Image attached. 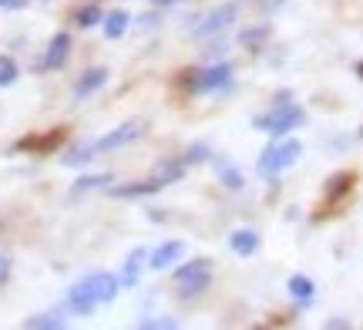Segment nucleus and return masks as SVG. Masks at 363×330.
<instances>
[{
  "mask_svg": "<svg viewBox=\"0 0 363 330\" xmlns=\"http://www.w3.org/2000/svg\"><path fill=\"white\" fill-rule=\"evenodd\" d=\"M67 320L61 317V314H34V317L24 320L27 330H61Z\"/></svg>",
  "mask_w": 363,
  "mask_h": 330,
  "instance_id": "obj_17",
  "label": "nucleus"
},
{
  "mask_svg": "<svg viewBox=\"0 0 363 330\" xmlns=\"http://www.w3.org/2000/svg\"><path fill=\"white\" fill-rule=\"evenodd\" d=\"M145 260H148V253H145V250H131V253H128V260H125V270H121V283H125V287H135V283H138Z\"/></svg>",
  "mask_w": 363,
  "mask_h": 330,
  "instance_id": "obj_14",
  "label": "nucleus"
},
{
  "mask_svg": "<svg viewBox=\"0 0 363 330\" xmlns=\"http://www.w3.org/2000/svg\"><path fill=\"white\" fill-rule=\"evenodd\" d=\"M286 290H289V297H293V300H296L299 307H310V304H313V297H316V283H313L310 277L296 273V277H289Z\"/></svg>",
  "mask_w": 363,
  "mask_h": 330,
  "instance_id": "obj_11",
  "label": "nucleus"
},
{
  "mask_svg": "<svg viewBox=\"0 0 363 330\" xmlns=\"http://www.w3.org/2000/svg\"><path fill=\"white\" fill-rule=\"evenodd\" d=\"M357 75H360V78H363V61H360V65H357Z\"/></svg>",
  "mask_w": 363,
  "mask_h": 330,
  "instance_id": "obj_32",
  "label": "nucleus"
},
{
  "mask_svg": "<svg viewBox=\"0 0 363 330\" xmlns=\"http://www.w3.org/2000/svg\"><path fill=\"white\" fill-rule=\"evenodd\" d=\"M7 280H11V256H4V253H0V287H4Z\"/></svg>",
  "mask_w": 363,
  "mask_h": 330,
  "instance_id": "obj_27",
  "label": "nucleus"
},
{
  "mask_svg": "<svg viewBox=\"0 0 363 330\" xmlns=\"http://www.w3.org/2000/svg\"><path fill=\"white\" fill-rule=\"evenodd\" d=\"M182 253H185V243L182 239H169V243H162L155 250L148 253V266L152 270H169L172 263H179Z\"/></svg>",
  "mask_w": 363,
  "mask_h": 330,
  "instance_id": "obj_9",
  "label": "nucleus"
},
{
  "mask_svg": "<svg viewBox=\"0 0 363 330\" xmlns=\"http://www.w3.org/2000/svg\"><path fill=\"white\" fill-rule=\"evenodd\" d=\"M94 155H98V152H94V142H88V145H78V148H71V152H67L65 159V165H84V162L88 159H94Z\"/></svg>",
  "mask_w": 363,
  "mask_h": 330,
  "instance_id": "obj_21",
  "label": "nucleus"
},
{
  "mask_svg": "<svg viewBox=\"0 0 363 330\" xmlns=\"http://www.w3.org/2000/svg\"><path fill=\"white\" fill-rule=\"evenodd\" d=\"M353 172H340V175H333L330 179V185H326V199H337V196H343V192H350L353 189Z\"/></svg>",
  "mask_w": 363,
  "mask_h": 330,
  "instance_id": "obj_20",
  "label": "nucleus"
},
{
  "mask_svg": "<svg viewBox=\"0 0 363 330\" xmlns=\"http://www.w3.org/2000/svg\"><path fill=\"white\" fill-rule=\"evenodd\" d=\"M182 175H185V162H182V159H165V162H158L155 179H158V182H162V185L179 182Z\"/></svg>",
  "mask_w": 363,
  "mask_h": 330,
  "instance_id": "obj_15",
  "label": "nucleus"
},
{
  "mask_svg": "<svg viewBox=\"0 0 363 330\" xmlns=\"http://www.w3.org/2000/svg\"><path fill=\"white\" fill-rule=\"evenodd\" d=\"M202 159H208V148H206V145H192V148H189V155H182V162H185V165H192V162H202Z\"/></svg>",
  "mask_w": 363,
  "mask_h": 330,
  "instance_id": "obj_26",
  "label": "nucleus"
},
{
  "mask_svg": "<svg viewBox=\"0 0 363 330\" xmlns=\"http://www.w3.org/2000/svg\"><path fill=\"white\" fill-rule=\"evenodd\" d=\"M235 13H239V4H219V7H212V11L195 24V38H212V34L225 31V27L235 21Z\"/></svg>",
  "mask_w": 363,
  "mask_h": 330,
  "instance_id": "obj_6",
  "label": "nucleus"
},
{
  "mask_svg": "<svg viewBox=\"0 0 363 330\" xmlns=\"http://www.w3.org/2000/svg\"><path fill=\"white\" fill-rule=\"evenodd\" d=\"M299 155H303V145H299L296 138H283V142H276V145H269L262 152L256 169H259V175H279L289 165H296Z\"/></svg>",
  "mask_w": 363,
  "mask_h": 330,
  "instance_id": "obj_3",
  "label": "nucleus"
},
{
  "mask_svg": "<svg viewBox=\"0 0 363 330\" xmlns=\"http://www.w3.org/2000/svg\"><path fill=\"white\" fill-rule=\"evenodd\" d=\"M104 81H108V71H104V67H91V71H84V75L78 78L74 94H78V98H88L91 92H98V88H101Z\"/></svg>",
  "mask_w": 363,
  "mask_h": 330,
  "instance_id": "obj_13",
  "label": "nucleus"
},
{
  "mask_svg": "<svg viewBox=\"0 0 363 330\" xmlns=\"http://www.w3.org/2000/svg\"><path fill=\"white\" fill-rule=\"evenodd\" d=\"M233 81V67L229 65H212V67H192L182 75V88L189 94H212L222 92Z\"/></svg>",
  "mask_w": 363,
  "mask_h": 330,
  "instance_id": "obj_2",
  "label": "nucleus"
},
{
  "mask_svg": "<svg viewBox=\"0 0 363 330\" xmlns=\"http://www.w3.org/2000/svg\"><path fill=\"white\" fill-rule=\"evenodd\" d=\"M101 17H104L101 4H98V0H91V4H84V7L74 11V24L78 27H94V24H101Z\"/></svg>",
  "mask_w": 363,
  "mask_h": 330,
  "instance_id": "obj_16",
  "label": "nucleus"
},
{
  "mask_svg": "<svg viewBox=\"0 0 363 330\" xmlns=\"http://www.w3.org/2000/svg\"><path fill=\"white\" fill-rule=\"evenodd\" d=\"M84 287L91 290V297L98 300V307L101 304H111L118 297V290H121V280L111 277V273H91V277H84Z\"/></svg>",
  "mask_w": 363,
  "mask_h": 330,
  "instance_id": "obj_7",
  "label": "nucleus"
},
{
  "mask_svg": "<svg viewBox=\"0 0 363 330\" xmlns=\"http://www.w3.org/2000/svg\"><path fill=\"white\" fill-rule=\"evenodd\" d=\"M111 182V175H88V179H81L78 185H74V192H84V189H101V185Z\"/></svg>",
  "mask_w": 363,
  "mask_h": 330,
  "instance_id": "obj_25",
  "label": "nucleus"
},
{
  "mask_svg": "<svg viewBox=\"0 0 363 330\" xmlns=\"http://www.w3.org/2000/svg\"><path fill=\"white\" fill-rule=\"evenodd\" d=\"M283 4H286V0H259V11L262 13H272L276 7H283Z\"/></svg>",
  "mask_w": 363,
  "mask_h": 330,
  "instance_id": "obj_29",
  "label": "nucleus"
},
{
  "mask_svg": "<svg viewBox=\"0 0 363 330\" xmlns=\"http://www.w3.org/2000/svg\"><path fill=\"white\" fill-rule=\"evenodd\" d=\"M27 7V0H0V11H21Z\"/></svg>",
  "mask_w": 363,
  "mask_h": 330,
  "instance_id": "obj_28",
  "label": "nucleus"
},
{
  "mask_svg": "<svg viewBox=\"0 0 363 330\" xmlns=\"http://www.w3.org/2000/svg\"><path fill=\"white\" fill-rule=\"evenodd\" d=\"M326 327H330V330H347V327H350V320H330V324H326Z\"/></svg>",
  "mask_w": 363,
  "mask_h": 330,
  "instance_id": "obj_30",
  "label": "nucleus"
},
{
  "mask_svg": "<svg viewBox=\"0 0 363 330\" xmlns=\"http://www.w3.org/2000/svg\"><path fill=\"white\" fill-rule=\"evenodd\" d=\"M229 250L235 256H252V253L259 250V233H252V229H235L233 236H229Z\"/></svg>",
  "mask_w": 363,
  "mask_h": 330,
  "instance_id": "obj_12",
  "label": "nucleus"
},
{
  "mask_svg": "<svg viewBox=\"0 0 363 330\" xmlns=\"http://www.w3.org/2000/svg\"><path fill=\"white\" fill-rule=\"evenodd\" d=\"M128 13L125 11H115V13H108V17H104V34H108V38L115 40V38H121V34H125V31H128Z\"/></svg>",
  "mask_w": 363,
  "mask_h": 330,
  "instance_id": "obj_18",
  "label": "nucleus"
},
{
  "mask_svg": "<svg viewBox=\"0 0 363 330\" xmlns=\"http://www.w3.org/2000/svg\"><path fill=\"white\" fill-rule=\"evenodd\" d=\"M219 175H222V185H225V189H242V172H239V169H229V165H222Z\"/></svg>",
  "mask_w": 363,
  "mask_h": 330,
  "instance_id": "obj_24",
  "label": "nucleus"
},
{
  "mask_svg": "<svg viewBox=\"0 0 363 330\" xmlns=\"http://www.w3.org/2000/svg\"><path fill=\"white\" fill-rule=\"evenodd\" d=\"M17 75H21L17 61H13V57H7V54H0V88L13 84V81H17Z\"/></svg>",
  "mask_w": 363,
  "mask_h": 330,
  "instance_id": "obj_22",
  "label": "nucleus"
},
{
  "mask_svg": "<svg viewBox=\"0 0 363 330\" xmlns=\"http://www.w3.org/2000/svg\"><path fill=\"white\" fill-rule=\"evenodd\" d=\"M67 307H71V314H78V317H88L91 310H98V300L91 297V290L84 287V280L67 290Z\"/></svg>",
  "mask_w": 363,
  "mask_h": 330,
  "instance_id": "obj_10",
  "label": "nucleus"
},
{
  "mask_svg": "<svg viewBox=\"0 0 363 330\" xmlns=\"http://www.w3.org/2000/svg\"><path fill=\"white\" fill-rule=\"evenodd\" d=\"M67 54H71V34H67V31H61V34H54V38H51V44H48V54H44L40 67H44V71H57V67H65Z\"/></svg>",
  "mask_w": 363,
  "mask_h": 330,
  "instance_id": "obj_8",
  "label": "nucleus"
},
{
  "mask_svg": "<svg viewBox=\"0 0 363 330\" xmlns=\"http://www.w3.org/2000/svg\"><path fill=\"white\" fill-rule=\"evenodd\" d=\"M155 4H162V7H165V4H179V0H155Z\"/></svg>",
  "mask_w": 363,
  "mask_h": 330,
  "instance_id": "obj_31",
  "label": "nucleus"
},
{
  "mask_svg": "<svg viewBox=\"0 0 363 330\" xmlns=\"http://www.w3.org/2000/svg\"><path fill=\"white\" fill-rule=\"evenodd\" d=\"M145 132H148V121L131 119V121H125V125L111 128L108 135H101V138L94 142V152H118V148H125V145H135Z\"/></svg>",
  "mask_w": 363,
  "mask_h": 330,
  "instance_id": "obj_5",
  "label": "nucleus"
},
{
  "mask_svg": "<svg viewBox=\"0 0 363 330\" xmlns=\"http://www.w3.org/2000/svg\"><path fill=\"white\" fill-rule=\"evenodd\" d=\"M158 189H162V182L152 175V179H145L138 185H121V189H111V192L115 196H148V192H158Z\"/></svg>",
  "mask_w": 363,
  "mask_h": 330,
  "instance_id": "obj_19",
  "label": "nucleus"
},
{
  "mask_svg": "<svg viewBox=\"0 0 363 330\" xmlns=\"http://www.w3.org/2000/svg\"><path fill=\"white\" fill-rule=\"evenodd\" d=\"M138 327L142 330H175L179 320L175 317H152V320H138Z\"/></svg>",
  "mask_w": 363,
  "mask_h": 330,
  "instance_id": "obj_23",
  "label": "nucleus"
},
{
  "mask_svg": "<svg viewBox=\"0 0 363 330\" xmlns=\"http://www.w3.org/2000/svg\"><path fill=\"white\" fill-rule=\"evenodd\" d=\"M303 121H306V111L286 98L276 108H269L266 115H256L252 125H256V132H266V135H289L296 128H303Z\"/></svg>",
  "mask_w": 363,
  "mask_h": 330,
  "instance_id": "obj_1",
  "label": "nucleus"
},
{
  "mask_svg": "<svg viewBox=\"0 0 363 330\" xmlns=\"http://www.w3.org/2000/svg\"><path fill=\"white\" fill-rule=\"evenodd\" d=\"M360 138H363V128H360Z\"/></svg>",
  "mask_w": 363,
  "mask_h": 330,
  "instance_id": "obj_33",
  "label": "nucleus"
},
{
  "mask_svg": "<svg viewBox=\"0 0 363 330\" xmlns=\"http://www.w3.org/2000/svg\"><path fill=\"white\" fill-rule=\"evenodd\" d=\"M212 280V260H189L175 270V287H179L182 297H195L202 293Z\"/></svg>",
  "mask_w": 363,
  "mask_h": 330,
  "instance_id": "obj_4",
  "label": "nucleus"
}]
</instances>
